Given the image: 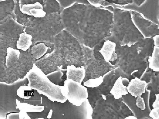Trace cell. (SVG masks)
<instances>
[{
	"instance_id": "cell-1",
	"label": "cell",
	"mask_w": 159,
	"mask_h": 119,
	"mask_svg": "<svg viewBox=\"0 0 159 119\" xmlns=\"http://www.w3.org/2000/svg\"><path fill=\"white\" fill-rule=\"evenodd\" d=\"M113 12V23L111 34L106 40L130 46L144 39L133 22L130 11L115 8Z\"/></svg>"
},
{
	"instance_id": "cell-2",
	"label": "cell",
	"mask_w": 159,
	"mask_h": 119,
	"mask_svg": "<svg viewBox=\"0 0 159 119\" xmlns=\"http://www.w3.org/2000/svg\"><path fill=\"white\" fill-rule=\"evenodd\" d=\"M25 77L29 81L28 86L36 90L39 94L47 97L51 101L63 103L67 100L62 93V86L52 83L35 64Z\"/></svg>"
},
{
	"instance_id": "cell-3",
	"label": "cell",
	"mask_w": 159,
	"mask_h": 119,
	"mask_svg": "<svg viewBox=\"0 0 159 119\" xmlns=\"http://www.w3.org/2000/svg\"><path fill=\"white\" fill-rule=\"evenodd\" d=\"M62 93L72 104L79 107L89 97L87 88L80 83L71 79H66L62 86Z\"/></svg>"
},
{
	"instance_id": "cell-4",
	"label": "cell",
	"mask_w": 159,
	"mask_h": 119,
	"mask_svg": "<svg viewBox=\"0 0 159 119\" xmlns=\"http://www.w3.org/2000/svg\"><path fill=\"white\" fill-rule=\"evenodd\" d=\"M133 22L141 33L144 39L150 38L156 32V27L153 23L146 19L142 14L136 11L130 10Z\"/></svg>"
},
{
	"instance_id": "cell-5",
	"label": "cell",
	"mask_w": 159,
	"mask_h": 119,
	"mask_svg": "<svg viewBox=\"0 0 159 119\" xmlns=\"http://www.w3.org/2000/svg\"><path fill=\"white\" fill-rule=\"evenodd\" d=\"M20 11L22 13L36 18H43L46 15V12L43 11V6L39 2L23 5Z\"/></svg>"
},
{
	"instance_id": "cell-6",
	"label": "cell",
	"mask_w": 159,
	"mask_h": 119,
	"mask_svg": "<svg viewBox=\"0 0 159 119\" xmlns=\"http://www.w3.org/2000/svg\"><path fill=\"white\" fill-rule=\"evenodd\" d=\"M147 83L137 77L131 79L127 87L128 91L131 95L137 98L145 93Z\"/></svg>"
},
{
	"instance_id": "cell-7",
	"label": "cell",
	"mask_w": 159,
	"mask_h": 119,
	"mask_svg": "<svg viewBox=\"0 0 159 119\" xmlns=\"http://www.w3.org/2000/svg\"><path fill=\"white\" fill-rule=\"evenodd\" d=\"M116 43L109 40H106L99 52L106 60L109 63V61H113L117 59V55L116 53Z\"/></svg>"
},
{
	"instance_id": "cell-8",
	"label": "cell",
	"mask_w": 159,
	"mask_h": 119,
	"mask_svg": "<svg viewBox=\"0 0 159 119\" xmlns=\"http://www.w3.org/2000/svg\"><path fill=\"white\" fill-rule=\"evenodd\" d=\"M86 70L84 67L76 68L73 65L68 66L66 69L67 79H71L81 83L84 78Z\"/></svg>"
},
{
	"instance_id": "cell-9",
	"label": "cell",
	"mask_w": 159,
	"mask_h": 119,
	"mask_svg": "<svg viewBox=\"0 0 159 119\" xmlns=\"http://www.w3.org/2000/svg\"><path fill=\"white\" fill-rule=\"evenodd\" d=\"M127 87L123 84L122 77L120 76L115 82L114 86L111 90L110 93L116 99L121 98L123 96L128 94Z\"/></svg>"
},
{
	"instance_id": "cell-10",
	"label": "cell",
	"mask_w": 159,
	"mask_h": 119,
	"mask_svg": "<svg viewBox=\"0 0 159 119\" xmlns=\"http://www.w3.org/2000/svg\"><path fill=\"white\" fill-rule=\"evenodd\" d=\"M32 35L23 33L20 34V37L17 42L16 46L18 49L26 51L32 45Z\"/></svg>"
},
{
	"instance_id": "cell-11",
	"label": "cell",
	"mask_w": 159,
	"mask_h": 119,
	"mask_svg": "<svg viewBox=\"0 0 159 119\" xmlns=\"http://www.w3.org/2000/svg\"><path fill=\"white\" fill-rule=\"evenodd\" d=\"M7 55L6 57V66L7 68L12 67L15 64L19 59L20 52L16 50L9 47L7 51Z\"/></svg>"
},
{
	"instance_id": "cell-12",
	"label": "cell",
	"mask_w": 159,
	"mask_h": 119,
	"mask_svg": "<svg viewBox=\"0 0 159 119\" xmlns=\"http://www.w3.org/2000/svg\"><path fill=\"white\" fill-rule=\"evenodd\" d=\"M17 107L20 111L25 112H41L44 110V106H34L27 103H21L17 99L16 100Z\"/></svg>"
},
{
	"instance_id": "cell-13",
	"label": "cell",
	"mask_w": 159,
	"mask_h": 119,
	"mask_svg": "<svg viewBox=\"0 0 159 119\" xmlns=\"http://www.w3.org/2000/svg\"><path fill=\"white\" fill-rule=\"evenodd\" d=\"M149 67L155 72L159 71V47L155 46L152 55L148 60Z\"/></svg>"
},
{
	"instance_id": "cell-14",
	"label": "cell",
	"mask_w": 159,
	"mask_h": 119,
	"mask_svg": "<svg viewBox=\"0 0 159 119\" xmlns=\"http://www.w3.org/2000/svg\"><path fill=\"white\" fill-rule=\"evenodd\" d=\"M48 49L47 46L43 43L34 45L32 48V56L35 59H39L46 53Z\"/></svg>"
},
{
	"instance_id": "cell-15",
	"label": "cell",
	"mask_w": 159,
	"mask_h": 119,
	"mask_svg": "<svg viewBox=\"0 0 159 119\" xmlns=\"http://www.w3.org/2000/svg\"><path fill=\"white\" fill-rule=\"evenodd\" d=\"M81 106L83 119H92L93 110L91 105L89 104V100L87 99Z\"/></svg>"
},
{
	"instance_id": "cell-16",
	"label": "cell",
	"mask_w": 159,
	"mask_h": 119,
	"mask_svg": "<svg viewBox=\"0 0 159 119\" xmlns=\"http://www.w3.org/2000/svg\"><path fill=\"white\" fill-rule=\"evenodd\" d=\"M63 75V73H62V70H59L50 73L47 76L49 80L54 84L60 86L59 84L61 82V78Z\"/></svg>"
},
{
	"instance_id": "cell-17",
	"label": "cell",
	"mask_w": 159,
	"mask_h": 119,
	"mask_svg": "<svg viewBox=\"0 0 159 119\" xmlns=\"http://www.w3.org/2000/svg\"><path fill=\"white\" fill-rule=\"evenodd\" d=\"M32 88L29 86L20 87L17 91V95L21 98L29 99L32 95Z\"/></svg>"
},
{
	"instance_id": "cell-18",
	"label": "cell",
	"mask_w": 159,
	"mask_h": 119,
	"mask_svg": "<svg viewBox=\"0 0 159 119\" xmlns=\"http://www.w3.org/2000/svg\"><path fill=\"white\" fill-rule=\"evenodd\" d=\"M103 82V77L100 76L94 79H89L84 83L85 86L89 87L94 88L99 87Z\"/></svg>"
},
{
	"instance_id": "cell-19",
	"label": "cell",
	"mask_w": 159,
	"mask_h": 119,
	"mask_svg": "<svg viewBox=\"0 0 159 119\" xmlns=\"http://www.w3.org/2000/svg\"><path fill=\"white\" fill-rule=\"evenodd\" d=\"M106 1L108 3H111L122 6L133 4V0H106Z\"/></svg>"
},
{
	"instance_id": "cell-20",
	"label": "cell",
	"mask_w": 159,
	"mask_h": 119,
	"mask_svg": "<svg viewBox=\"0 0 159 119\" xmlns=\"http://www.w3.org/2000/svg\"><path fill=\"white\" fill-rule=\"evenodd\" d=\"M136 106L138 108L141 109L142 111L146 109L145 102L144 99L139 96L137 97L136 100Z\"/></svg>"
},
{
	"instance_id": "cell-21",
	"label": "cell",
	"mask_w": 159,
	"mask_h": 119,
	"mask_svg": "<svg viewBox=\"0 0 159 119\" xmlns=\"http://www.w3.org/2000/svg\"><path fill=\"white\" fill-rule=\"evenodd\" d=\"M91 5L96 7H100L106 2V0H87Z\"/></svg>"
},
{
	"instance_id": "cell-22",
	"label": "cell",
	"mask_w": 159,
	"mask_h": 119,
	"mask_svg": "<svg viewBox=\"0 0 159 119\" xmlns=\"http://www.w3.org/2000/svg\"><path fill=\"white\" fill-rule=\"evenodd\" d=\"M149 116L152 119H159V115L158 112H157L155 108H154L152 111L150 112Z\"/></svg>"
},
{
	"instance_id": "cell-23",
	"label": "cell",
	"mask_w": 159,
	"mask_h": 119,
	"mask_svg": "<svg viewBox=\"0 0 159 119\" xmlns=\"http://www.w3.org/2000/svg\"><path fill=\"white\" fill-rule=\"evenodd\" d=\"M19 119H30L28 115L27 114L26 112H25L21 111L19 113Z\"/></svg>"
},
{
	"instance_id": "cell-24",
	"label": "cell",
	"mask_w": 159,
	"mask_h": 119,
	"mask_svg": "<svg viewBox=\"0 0 159 119\" xmlns=\"http://www.w3.org/2000/svg\"><path fill=\"white\" fill-rule=\"evenodd\" d=\"M146 0H133V3L138 7H140L145 2Z\"/></svg>"
},
{
	"instance_id": "cell-25",
	"label": "cell",
	"mask_w": 159,
	"mask_h": 119,
	"mask_svg": "<svg viewBox=\"0 0 159 119\" xmlns=\"http://www.w3.org/2000/svg\"><path fill=\"white\" fill-rule=\"evenodd\" d=\"M156 100L154 102L153 104V107L154 108H156L159 107V104H158V102L159 100V94L156 95Z\"/></svg>"
},
{
	"instance_id": "cell-26",
	"label": "cell",
	"mask_w": 159,
	"mask_h": 119,
	"mask_svg": "<svg viewBox=\"0 0 159 119\" xmlns=\"http://www.w3.org/2000/svg\"><path fill=\"white\" fill-rule=\"evenodd\" d=\"M155 46L159 47V35H157L153 38Z\"/></svg>"
},
{
	"instance_id": "cell-27",
	"label": "cell",
	"mask_w": 159,
	"mask_h": 119,
	"mask_svg": "<svg viewBox=\"0 0 159 119\" xmlns=\"http://www.w3.org/2000/svg\"><path fill=\"white\" fill-rule=\"evenodd\" d=\"M137 118L136 117H134V116H130V117H128L126 118H125V119H137Z\"/></svg>"
},
{
	"instance_id": "cell-28",
	"label": "cell",
	"mask_w": 159,
	"mask_h": 119,
	"mask_svg": "<svg viewBox=\"0 0 159 119\" xmlns=\"http://www.w3.org/2000/svg\"><path fill=\"white\" fill-rule=\"evenodd\" d=\"M52 110H51L50 111V112L49 113V114H48V118H51V117H52Z\"/></svg>"
},
{
	"instance_id": "cell-29",
	"label": "cell",
	"mask_w": 159,
	"mask_h": 119,
	"mask_svg": "<svg viewBox=\"0 0 159 119\" xmlns=\"http://www.w3.org/2000/svg\"><path fill=\"white\" fill-rule=\"evenodd\" d=\"M38 119H43V118H38Z\"/></svg>"
},
{
	"instance_id": "cell-30",
	"label": "cell",
	"mask_w": 159,
	"mask_h": 119,
	"mask_svg": "<svg viewBox=\"0 0 159 119\" xmlns=\"http://www.w3.org/2000/svg\"><path fill=\"white\" fill-rule=\"evenodd\" d=\"M158 104H159V101L158 102Z\"/></svg>"
}]
</instances>
